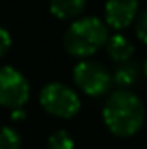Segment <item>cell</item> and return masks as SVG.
Returning <instances> with one entry per match:
<instances>
[{"instance_id":"cell-1","label":"cell","mask_w":147,"mask_h":149,"mask_svg":"<svg viewBox=\"0 0 147 149\" xmlns=\"http://www.w3.org/2000/svg\"><path fill=\"white\" fill-rule=\"evenodd\" d=\"M102 120L112 135L132 137L146 121V106L142 99L132 90L111 92L102 108Z\"/></svg>"},{"instance_id":"cell-2","label":"cell","mask_w":147,"mask_h":149,"mask_svg":"<svg viewBox=\"0 0 147 149\" xmlns=\"http://www.w3.org/2000/svg\"><path fill=\"white\" fill-rule=\"evenodd\" d=\"M109 38V28L95 16H81L68 26L62 43L73 57L87 59L99 52Z\"/></svg>"},{"instance_id":"cell-3","label":"cell","mask_w":147,"mask_h":149,"mask_svg":"<svg viewBox=\"0 0 147 149\" xmlns=\"http://www.w3.org/2000/svg\"><path fill=\"white\" fill-rule=\"evenodd\" d=\"M40 106L55 118L69 120L81 109V99L73 88L61 81H50L40 90Z\"/></svg>"},{"instance_id":"cell-4","label":"cell","mask_w":147,"mask_h":149,"mask_svg":"<svg viewBox=\"0 0 147 149\" xmlns=\"http://www.w3.org/2000/svg\"><path fill=\"white\" fill-rule=\"evenodd\" d=\"M73 81L74 85L85 92L90 97H101L107 94L112 85V76L109 70L97 63V61H88L83 59L76 63L73 68Z\"/></svg>"},{"instance_id":"cell-5","label":"cell","mask_w":147,"mask_h":149,"mask_svg":"<svg viewBox=\"0 0 147 149\" xmlns=\"http://www.w3.org/2000/svg\"><path fill=\"white\" fill-rule=\"evenodd\" d=\"M30 99V81L12 66L0 68V106L9 109L23 108Z\"/></svg>"},{"instance_id":"cell-6","label":"cell","mask_w":147,"mask_h":149,"mask_svg":"<svg viewBox=\"0 0 147 149\" xmlns=\"http://www.w3.org/2000/svg\"><path fill=\"white\" fill-rule=\"evenodd\" d=\"M139 16V0H107L104 5V23L112 30L128 28Z\"/></svg>"},{"instance_id":"cell-7","label":"cell","mask_w":147,"mask_h":149,"mask_svg":"<svg viewBox=\"0 0 147 149\" xmlns=\"http://www.w3.org/2000/svg\"><path fill=\"white\" fill-rule=\"evenodd\" d=\"M87 7V0H50L49 2V9L50 14L61 21H71L81 17V14L85 12Z\"/></svg>"},{"instance_id":"cell-8","label":"cell","mask_w":147,"mask_h":149,"mask_svg":"<svg viewBox=\"0 0 147 149\" xmlns=\"http://www.w3.org/2000/svg\"><path fill=\"white\" fill-rule=\"evenodd\" d=\"M106 50H107V56H109L112 61H116L118 64L121 63H126L132 59L133 52H135V47L132 43V40L125 35H112L107 38L106 42Z\"/></svg>"},{"instance_id":"cell-9","label":"cell","mask_w":147,"mask_h":149,"mask_svg":"<svg viewBox=\"0 0 147 149\" xmlns=\"http://www.w3.org/2000/svg\"><path fill=\"white\" fill-rule=\"evenodd\" d=\"M111 76H112V81L118 88L130 90V87H133L139 80V66L133 61L121 63V64H118V68L114 70V73Z\"/></svg>"},{"instance_id":"cell-10","label":"cell","mask_w":147,"mask_h":149,"mask_svg":"<svg viewBox=\"0 0 147 149\" xmlns=\"http://www.w3.org/2000/svg\"><path fill=\"white\" fill-rule=\"evenodd\" d=\"M47 149H74V139L64 130H54L47 139Z\"/></svg>"},{"instance_id":"cell-11","label":"cell","mask_w":147,"mask_h":149,"mask_svg":"<svg viewBox=\"0 0 147 149\" xmlns=\"http://www.w3.org/2000/svg\"><path fill=\"white\" fill-rule=\"evenodd\" d=\"M0 149H21V135L12 127L0 128Z\"/></svg>"},{"instance_id":"cell-12","label":"cell","mask_w":147,"mask_h":149,"mask_svg":"<svg viewBox=\"0 0 147 149\" xmlns=\"http://www.w3.org/2000/svg\"><path fill=\"white\" fill-rule=\"evenodd\" d=\"M135 33L139 40L147 45V9H144L135 19Z\"/></svg>"},{"instance_id":"cell-13","label":"cell","mask_w":147,"mask_h":149,"mask_svg":"<svg viewBox=\"0 0 147 149\" xmlns=\"http://www.w3.org/2000/svg\"><path fill=\"white\" fill-rule=\"evenodd\" d=\"M10 45H12V37H10V33H9L5 28L0 26V59L9 52Z\"/></svg>"},{"instance_id":"cell-14","label":"cell","mask_w":147,"mask_h":149,"mask_svg":"<svg viewBox=\"0 0 147 149\" xmlns=\"http://www.w3.org/2000/svg\"><path fill=\"white\" fill-rule=\"evenodd\" d=\"M10 118H12V121H23V120L26 118V111H24V108L12 109V113H10Z\"/></svg>"},{"instance_id":"cell-15","label":"cell","mask_w":147,"mask_h":149,"mask_svg":"<svg viewBox=\"0 0 147 149\" xmlns=\"http://www.w3.org/2000/svg\"><path fill=\"white\" fill-rule=\"evenodd\" d=\"M142 71H144V76H146V80H147V57H146V61H144V68H142Z\"/></svg>"}]
</instances>
